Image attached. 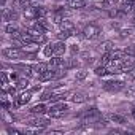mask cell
Returning <instances> with one entry per match:
<instances>
[{"label": "cell", "instance_id": "6da1fadb", "mask_svg": "<svg viewBox=\"0 0 135 135\" xmlns=\"http://www.w3.org/2000/svg\"><path fill=\"white\" fill-rule=\"evenodd\" d=\"M83 121H84L86 124H94V122L102 121V114H100L99 108H97V107H91V108H88V110L83 113Z\"/></svg>", "mask_w": 135, "mask_h": 135}, {"label": "cell", "instance_id": "7a4b0ae2", "mask_svg": "<svg viewBox=\"0 0 135 135\" xmlns=\"http://www.w3.org/2000/svg\"><path fill=\"white\" fill-rule=\"evenodd\" d=\"M67 110H69V105H67V103H64V102H54L49 107L48 113H49L51 118H62L67 113Z\"/></svg>", "mask_w": 135, "mask_h": 135}, {"label": "cell", "instance_id": "3957f363", "mask_svg": "<svg viewBox=\"0 0 135 135\" xmlns=\"http://www.w3.org/2000/svg\"><path fill=\"white\" fill-rule=\"evenodd\" d=\"M124 88H126V83L121 81V80H108V81L103 83V89H105L107 92H111V94L119 92V91H122Z\"/></svg>", "mask_w": 135, "mask_h": 135}, {"label": "cell", "instance_id": "277c9868", "mask_svg": "<svg viewBox=\"0 0 135 135\" xmlns=\"http://www.w3.org/2000/svg\"><path fill=\"white\" fill-rule=\"evenodd\" d=\"M100 33H102V29H100L97 24H88V26L83 29V37L88 38V40H95Z\"/></svg>", "mask_w": 135, "mask_h": 135}, {"label": "cell", "instance_id": "5b68a950", "mask_svg": "<svg viewBox=\"0 0 135 135\" xmlns=\"http://www.w3.org/2000/svg\"><path fill=\"white\" fill-rule=\"evenodd\" d=\"M2 56L5 59H11V60H16V59H21L24 56V52L18 48V46H11V48H5L2 51Z\"/></svg>", "mask_w": 135, "mask_h": 135}, {"label": "cell", "instance_id": "8992f818", "mask_svg": "<svg viewBox=\"0 0 135 135\" xmlns=\"http://www.w3.org/2000/svg\"><path fill=\"white\" fill-rule=\"evenodd\" d=\"M60 76V72L57 67H51V69H48L41 76H40V81H49V80H56Z\"/></svg>", "mask_w": 135, "mask_h": 135}, {"label": "cell", "instance_id": "52a82bcc", "mask_svg": "<svg viewBox=\"0 0 135 135\" xmlns=\"http://www.w3.org/2000/svg\"><path fill=\"white\" fill-rule=\"evenodd\" d=\"M27 30H29V33H30V37H32V40H33L35 45H43V43L46 41L45 33H41V32H38V30H32V29H27Z\"/></svg>", "mask_w": 135, "mask_h": 135}, {"label": "cell", "instance_id": "ba28073f", "mask_svg": "<svg viewBox=\"0 0 135 135\" xmlns=\"http://www.w3.org/2000/svg\"><path fill=\"white\" fill-rule=\"evenodd\" d=\"M30 99H32V91H26V92L19 94V95H18V102H16V107H22V105L29 103V102H30Z\"/></svg>", "mask_w": 135, "mask_h": 135}, {"label": "cell", "instance_id": "9c48e42d", "mask_svg": "<svg viewBox=\"0 0 135 135\" xmlns=\"http://www.w3.org/2000/svg\"><path fill=\"white\" fill-rule=\"evenodd\" d=\"M18 18H19V13L16 11V8L5 10V13H3V19H5V21H8V22H13V21H16Z\"/></svg>", "mask_w": 135, "mask_h": 135}, {"label": "cell", "instance_id": "30bf717a", "mask_svg": "<svg viewBox=\"0 0 135 135\" xmlns=\"http://www.w3.org/2000/svg\"><path fill=\"white\" fill-rule=\"evenodd\" d=\"M32 69H33V73H35V76H41L48 69H49V64H33L32 65Z\"/></svg>", "mask_w": 135, "mask_h": 135}, {"label": "cell", "instance_id": "8fae6325", "mask_svg": "<svg viewBox=\"0 0 135 135\" xmlns=\"http://www.w3.org/2000/svg\"><path fill=\"white\" fill-rule=\"evenodd\" d=\"M65 51H67V46H65V43L60 40V41H57V43H54V56H64L65 54Z\"/></svg>", "mask_w": 135, "mask_h": 135}, {"label": "cell", "instance_id": "7c38bea8", "mask_svg": "<svg viewBox=\"0 0 135 135\" xmlns=\"http://www.w3.org/2000/svg\"><path fill=\"white\" fill-rule=\"evenodd\" d=\"M67 7L73 8V10L83 8V7H86V0H67Z\"/></svg>", "mask_w": 135, "mask_h": 135}, {"label": "cell", "instance_id": "4fadbf2b", "mask_svg": "<svg viewBox=\"0 0 135 135\" xmlns=\"http://www.w3.org/2000/svg\"><path fill=\"white\" fill-rule=\"evenodd\" d=\"M46 111H48V108H46L45 103H38V105H33V107L30 108V113H32V114H38V116H40V114H45Z\"/></svg>", "mask_w": 135, "mask_h": 135}, {"label": "cell", "instance_id": "5bb4252c", "mask_svg": "<svg viewBox=\"0 0 135 135\" xmlns=\"http://www.w3.org/2000/svg\"><path fill=\"white\" fill-rule=\"evenodd\" d=\"M29 124L30 126H35V127H46L48 124H49V121L48 119H43V118H33V119H30L29 121Z\"/></svg>", "mask_w": 135, "mask_h": 135}, {"label": "cell", "instance_id": "9a60e30c", "mask_svg": "<svg viewBox=\"0 0 135 135\" xmlns=\"http://www.w3.org/2000/svg\"><path fill=\"white\" fill-rule=\"evenodd\" d=\"M69 99H70L73 103H83V102H86V95L81 94V92H73V94H70Z\"/></svg>", "mask_w": 135, "mask_h": 135}, {"label": "cell", "instance_id": "2e32d148", "mask_svg": "<svg viewBox=\"0 0 135 135\" xmlns=\"http://www.w3.org/2000/svg\"><path fill=\"white\" fill-rule=\"evenodd\" d=\"M49 15V11L45 8V7H35V19H40V18H46Z\"/></svg>", "mask_w": 135, "mask_h": 135}, {"label": "cell", "instance_id": "e0dca14e", "mask_svg": "<svg viewBox=\"0 0 135 135\" xmlns=\"http://www.w3.org/2000/svg\"><path fill=\"white\" fill-rule=\"evenodd\" d=\"M108 119L111 122H116V124H126L127 122V119L124 116H121V114H108Z\"/></svg>", "mask_w": 135, "mask_h": 135}, {"label": "cell", "instance_id": "ac0fdd59", "mask_svg": "<svg viewBox=\"0 0 135 135\" xmlns=\"http://www.w3.org/2000/svg\"><path fill=\"white\" fill-rule=\"evenodd\" d=\"M60 30H72V32H75V26H73L72 21L64 19V21L60 22Z\"/></svg>", "mask_w": 135, "mask_h": 135}, {"label": "cell", "instance_id": "d6986e66", "mask_svg": "<svg viewBox=\"0 0 135 135\" xmlns=\"http://www.w3.org/2000/svg\"><path fill=\"white\" fill-rule=\"evenodd\" d=\"M5 32L10 33V35H13V37H16V35L19 33V29H18L16 26H13V22H10V24L5 26Z\"/></svg>", "mask_w": 135, "mask_h": 135}, {"label": "cell", "instance_id": "ffe728a7", "mask_svg": "<svg viewBox=\"0 0 135 135\" xmlns=\"http://www.w3.org/2000/svg\"><path fill=\"white\" fill-rule=\"evenodd\" d=\"M94 73H95L97 76H105L107 73H110V70H108L107 65H100V67H97V69L94 70Z\"/></svg>", "mask_w": 135, "mask_h": 135}, {"label": "cell", "instance_id": "44dd1931", "mask_svg": "<svg viewBox=\"0 0 135 135\" xmlns=\"http://www.w3.org/2000/svg\"><path fill=\"white\" fill-rule=\"evenodd\" d=\"M43 54H45L46 57H52V56H54V45L48 43V45L45 46V49H43Z\"/></svg>", "mask_w": 135, "mask_h": 135}, {"label": "cell", "instance_id": "7402d4cb", "mask_svg": "<svg viewBox=\"0 0 135 135\" xmlns=\"http://www.w3.org/2000/svg\"><path fill=\"white\" fill-rule=\"evenodd\" d=\"M27 84H29V80H27V78H19V80L16 81V88H18V89H26Z\"/></svg>", "mask_w": 135, "mask_h": 135}, {"label": "cell", "instance_id": "603a6c76", "mask_svg": "<svg viewBox=\"0 0 135 135\" xmlns=\"http://www.w3.org/2000/svg\"><path fill=\"white\" fill-rule=\"evenodd\" d=\"M72 35H73V32H72V30H60V33H59V40L65 41L67 38H70Z\"/></svg>", "mask_w": 135, "mask_h": 135}, {"label": "cell", "instance_id": "cb8c5ba5", "mask_svg": "<svg viewBox=\"0 0 135 135\" xmlns=\"http://www.w3.org/2000/svg\"><path fill=\"white\" fill-rule=\"evenodd\" d=\"M86 76H88V70H80V72H76V76H75V78H76L78 81H83Z\"/></svg>", "mask_w": 135, "mask_h": 135}, {"label": "cell", "instance_id": "d4e9b609", "mask_svg": "<svg viewBox=\"0 0 135 135\" xmlns=\"http://www.w3.org/2000/svg\"><path fill=\"white\" fill-rule=\"evenodd\" d=\"M2 84H3V89L8 88V75H7V72H2Z\"/></svg>", "mask_w": 135, "mask_h": 135}, {"label": "cell", "instance_id": "484cf974", "mask_svg": "<svg viewBox=\"0 0 135 135\" xmlns=\"http://www.w3.org/2000/svg\"><path fill=\"white\" fill-rule=\"evenodd\" d=\"M126 94H127V97H130V99H135V86H130V88H127Z\"/></svg>", "mask_w": 135, "mask_h": 135}, {"label": "cell", "instance_id": "4316f807", "mask_svg": "<svg viewBox=\"0 0 135 135\" xmlns=\"http://www.w3.org/2000/svg\"><path fill=\"white\" fill-rule=\"evenodd\" d=\"M127 73H129V78H130V80H135V65L132 67V69L127 70Z\"/></svg>", "mask_w": 135, "mask_h": 135}, {"label": "cell", "instance_id": "83f0119b", "mask_svg": "<svg viewBox=\"0 0 135 135\" xmlns=\"http://www.w3.org/2000/svg\"><path fill=\"white\" fill-rule=\"evenodd\" d=\"M78 51V46L76 45H72V52H76Z\"/></svg>", "mask_w": 135, "mask_h": 135}, {"label": "cell", "instance_id": "f1b7e54d", "mask_svg": "<svg viewBox=\"0 0 135 135\" xmlns=\"http://www.w3.org/2000/svg\"><path fill=\"white\" fill-rule=\"evenodd\" d=\"M132 116H133V118H135V107H133V108H132Z\"/></svg>", "mask_w": 135, "mask_h": 135}, {"label": "cell", "instance_id": "f546056e", "mask_svg": "<svg viewBox=\"0 0 135 135\" xmlns=\"http://www.w3.org/2000/svg\"><path fill=\"white\" fill-rule=\"evenodd\" d=\"M30 2H41V0H30Z\"/></svg>", "mask_w": 135, "mask_h": 135}, {"label": "cell", "instance_id": "4dcf8cb0", "mask_svg": "<svg viewBox=\"0 0 135 135\" xmlns=\"http://www.w3.org/2000/svg\"><path fill=\"white\" fill-rule=\"evenodd\" d=\"M5 2H7V0H2V5H5Z\"/></svg>", "mask_w": 135, "mask_h": 135}, {"label": "cell", "instance_id": "1f68e13d", "mask_svg": "<svg viewBox=\"0 0 135 135\" xmlns=\"http://www.w3.org/2000/svg\"><path fill=\"white\" fill-rule=\"evenodd\" d=\"M132 21H133V26H135V16H133V19H132Z\"/></svg>", "mask_w": 135, "mask_h": 135}]
</instances>
